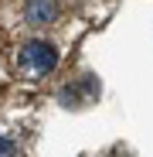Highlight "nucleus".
Segmentation results:
<instances>
[{
    "instance_id": "f257e3e1",
    "label": "nucleus",
    "mask_w": 153,
    "mask_h": 157,
    "mask_svg": "<svg viewBox=\"0 0 153 157\" xmlns=\"http://www.w3.org/2000/svg\"><path fill=\"white\" fill-rule=\"evenodd\" d=\"M58 48L51 44V41H44V38H31L27 44L20 48V65L27 68V72H34V75H51L58 68Z\"/></svg>"
},
{
    "instance_id": "f03ea898",
    "label": "nucleus",
    "mask_w": 153,
    "mask_h": 157,
    "mask_svg": "<svg viewBox=\"0 0 153 157\" xmlns=\"http://www.w3.org/2000/svg\"><path fill=\"white\" fill-rule=\"evenodd\" d=\"M95 96H99L95 75H78V78H71L68 86L58 89V102H61L65 109H82V106H89Z\"/></svg>"
},
{
    "instance_id": "7ed1b4c3",
    "label": "nucleus",
    "mask_w": 153,
    "mask_h": 157,
    "mask_svg": "<svg viewBox=\"0 0 153 157\" xmlns=\"http://www.w3.org/2000/svg\"><path fill=\"white\" fill-rule=\"evenodd\" d=\"M58 17V0H27L24 4V21L31 28H44Z\"/></svg>"
},
{
    "instance_id": "20e7f679",
    "label": "nucleus",
    "mask_w": 153,
    "mask_h": 157,
    "mask_svg": "<svg viewBox=\"0 0 153 157\" xmlns=\"http://www.w3.org/2000/svg\"><path fill=\"white\" fill-rule=\"evenodd\" d=\"M0 157H17V144L7 133H0Z\"/></svg>"
}]
</instances>
